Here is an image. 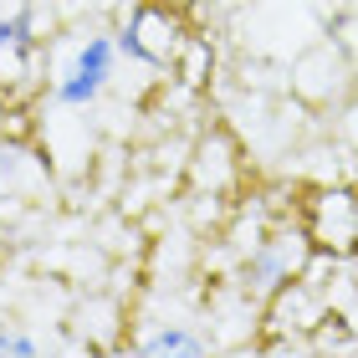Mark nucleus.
<instances>
[{
	"label": "nucleus",
	"instance_id": "obj_1",
	"mask_svg": "<svg viewBox=\"0 0 358 358\" xmlns=\"http://www.w3.org/2000/svg\"><path fill=\"white\" fill-rule=\"evenodd\" d=\"M113 62H118V41L103 36V31H92V36L77 46L72 72L57 77L52 103H57V108H92L97 97L108 92V83H113Z\"/></svg>",
	"mask_w": 358,
	"mask_h": 358
},
{
	"label": "nucleus",
	"instance_id": "obj_2",
	"mask_svg": "<svg viewBox=\"0 0 358 358\" xmlns=\"http://www.w3.org/2000/svg\"><path fill=\"white\" fill-rule=\"evenodd\" d=\"M143 353H210V338L205 333H189L185 322H159L154 333L138 338Z\"/></svg>",
	"mask_w": 358,
	"mask_h": 358
},
{
	"label": "nucleus",
	"instance_id": "obj_3",
	"mask_svg": "<svg viewBox=\"0 0 358 358\" xmlns=\"http://www.w3.org/2000/svg\"><path fill=\"white\" fill-rule=\"evenodd\" d=\"M0 353H41V343L31 333H15V328H0Z\"/></svg>",
	"mask_w": 358,
	"mask_h": 358
}]
</instances>
